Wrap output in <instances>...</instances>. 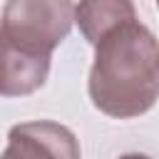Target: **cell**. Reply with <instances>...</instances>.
I'll list each match as a JSON object with an SVG mask.
<instances>
[{
    "mask_svg": "<svg viewBox=\"0 0 159 159\" xmlns=\"http://www.w3.org/2000/svg\"><path fill=\"white\" fill-rule=\"evenodd\" d=\"M92 104L114 119H132L159 99V42L139 17L112 27L94 45L89 70Z\"/></svg>",
    "mask_w": 159,
    "mask_h": 159,
    "instance_id": "1",
    "label": "cell"
},
{
    "mask_svg": "<svg viewBox=\"0 0 159 159\" xmlns=\"http://www.w3.org/2000/svg\"><path fill=\"white\" fill-rule=\"evenodd\" d=\"M75 5L67 0H12L2 7L0 50L35 60H50L70 35Z\"/></svg>",
    "mask_w": 159,
    "mask_h": 159,
    "instance_id": "2",
    "label": "cell"
},
{
    "mask_svg": "<svg viewBox=\"0 0 159 159\" xmlns=\"http://www.w3.org/2000/svg\"><path fill=\"white\" fill-rule=\"evenodd\" d=\"M2 159H82V152L67 127L40 119L10 129Z\"/></svg>",
    "mask_w": 159,
    "mask_h": 159,
    "instance_id": "3",
    "label": "cell"
},
{
    "mask_svg": "<svg viewBox=\"0 0 159 159\" xmlns=\"http://www.w3.org/2000/svg\"><path fill=\"white\" fill-rule=\"evenodd\" d=\"M132 17H137V10L127 0H99V2L75 5V22L80 25L89 45H97L112 27Z\"/></svg>",
    "mask_w": 159,
    "mask_h": 159,
    "instance_id": "4",
    "label": "cell"
},
{
    "mask_svg": "<svg viewBox=\"0 0 159 159\" xmlns=\"http://www.w3.org/2000/svg\"><path fill=\"white\" fill-rule=\"evenodd\" d=\"M119 159H152V157H147V154H122Z\"/></svg>",
    "mask_w": 159,
    "mask_h": 159,
    "instance_id": "5",
    "label": "cell"
}]
</instances>
